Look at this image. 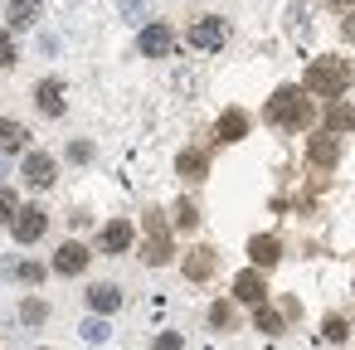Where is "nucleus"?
<instances>
[{"mask_svg":"<svg viewBox=\"0 0 355 350\" xmlns=\"http://www.w3.org/2000/svg\"><path fill=\"white\" fill-rule=\"evenodd\" d=\"M175 224H180V229H195V224H200V209H195L190 200H180V204H175Z\"/></svg>","mask_w":355,"mask_h":350,"instance_id":"nucleus-27","label":"nucleus"},{"mask_svg":"<svg viewBox=\"0 0 355 350\" xmlns=\"http://www.w3.org/2000/svg\"><path fill=\"white\" fill-rule=\"evenodd\" d=\"M88 306H93V316H112V311L122 306V287H117V282H98V287H88Z\"/></svg>","mask_w":355,"mask_h":350,"instance_id":"nucleus-12","label":"nucleus"},{"mask_svg":"<svg viewBox=\"0 0 355 350\" xmlns=\"http://www.w3.org/2000/svg\"><path fill=\"white\" fill-rule=\"evenodd\" d=\"M6 20H10V30H35L40 25V0H10Z\"/></svg>","mask_w":355,"mask_h":350,"instance_id":"nucleus-16","label":"nucleus"},{"mask_svg":"<svg viewBox=\"0 0 355 350\" xmlns=\"http://www.w3.org/2000/svg\"><path fill=\"white\" fill-rule=\"evenodd\" d=\"M340 15H345V20H340V40H345V44H355V6H350V10H340Z\"/></svg>","mask_w":355,"mask_h":350,"instance_id":"nucleus-32","label":"nucleus"},{"mask_svg":"<svg viewBox=\"0 0 355 350\" xmlns=\"http://www.w3.org/2000/svg\"><path fill=\"white\" fill-rule=\"evenodd\" d=\"M209 326H214V331H234V306H229V301H214V306H209Z\"/></svg>","mask_w":355,"mask_h":350,"instance_id":"nucleus-24","label":"nucleus"},{"mask_svg":"<svg viewBox=\"0 0 355 350\" xmlns=\"http://www.w3.org/2000/svg\"><path fill=\"white\" fill-rule=\"evenodd\" d=\"M326 6H331V10H350V6H355V0H326Z\"/></svg>","mask_w":355,"mask_h":350,"instance_id":"nucleus-34","label":"nucleus"},{"mask_svg":"<svg viewBox=\"0 0 355 350\" xmlns=\"http://www.w3.org/2000/svg\"><path fill=\"white\" fill-rule=\"evenodd\" d=\"M35 103H40L44 117H64V107H69V103H64V83H59V78H44V83L35 88Z\"/></svg>","mask_w":355,"mask_h":350,"instance_id":"nucleus-11","label":"nucleus"},{"mask_svg":"<svg viewBox=\"0 0 355 350\" xmlns=\"http://www.w3.org/2000/svg\"><path fill=\"white\" fill-rule=\"evenodd\" d=\"M326 132H331V137H340V132H355V107L336 98V103L326 107Z\"/></svg>","mask_w":355,"mask_h":350,"instance_id":"nucleus-18","label":"nucleus"},{"mask_svg":"<svg viewBox=\"0 0 355 350\" xmlns=\"http://www.w3.org/2000/svg\"><path fill=\"white\" fill-rule=\"evenodd\" d=\"M25 141H30V132L15 117H0V156H6V151H25Z\"/></svg>","mask_w":355,"mask_h":350,"instance_id":"nucleus-19","label":"nucleus"},{"mask_svg":"<svg viewBox=\"0 0 355 350\" xmlns=\"http://www.w3.org/2000/svg\"><path fill=\"white\" fill-rule=\"evenodd\" d=\"M44 316H49V306H44L40 297H25V301H20V321H30V326H40Z\"/></svg>","mask_w":355,"mask_h":350,"instance_id":"nucleus-23","label":"nucleus"},{"mask_svg":"<svg viewBox=\"0 0 355 350\" xmlns=\"http://www.w3.org/2000/svg\"><path fill=\"white\" fill-rule=\"evenodd\" d=\"M40 350H44V345H40Z\"/></svg>","mask_w":355,"mask_h":350,"instance_id":"nucleus-35","label":"nucleus"},{"mask_svg":"<svg viewBox=\"0 0 355 350\" xmlns=\"http://www.w3.org/2000/svg\"><path fill=\"white\" fill-rule=\"evenodd\" d=\"M263 117H268L272 127H282V132H306L311 117H316V107H311V98H306L302 88H277V93L268 98Z\"/></svg>","mask_w":355,"mask_h":350,"instance_id":"nucleus-1","label":"nucleus"},{"mask_svg":"<svg viewBox=\"0 0 355 350\" xmlns=\"http://www.w3.org/2000/svg\"><path fill=\"white\" fill-rule=\"evenodd\" d=\"M248 258H253V268H272V263L282 258V243H277L272 234H253V238H248Z\"/></svg>","mask_w":355,"mask_h":350,"instance_id":"nucleus-14","label":"nucleus"},{"mask_svg":"<svg viewBox=\"0 0 355 350\" xmlns=\"http://www.w3.org/2000/svg\"><path fill=\"white\" fill-rule=\"evenodd\" d=\"M175 170H180V180L200 185V180H205V170H209V156H205V151H195V146H185V151L175 156Z\"/></svg>","mask_w":355,"mask_h":350,"instance_id":"nucleus-13","label":"nucleus"},{"mask_svg":"<svg viewBox=\"0 0 355 350\" xmlns=\"http://www.w3.org/2000/svg\"><path fill=\"white\" fill-rule=\"evenodd\" d=\"M234 297L248 301V306L268 301V277H263V268H243V272L234 277Z\"/></svg>","mask_w":355,"mask_h":350,"instance_id":"nucleus-9","label":"nucleus"},{"mask_svg":"<svg viewBox=\"0 0 355 350\" xmlns=\"http://www.w3.org/2000/svg\"><path fill=\"white\" fill-rule=\"evenodd\" d=\"M141 229H146V243H141V258H146L151 268H166V263L175 258V243H171V224H166V214H161V209H146V219H141Z\"/></svg>","mask_w":355,"mask_h":350,"instance_id":"nucleus-3","label":"nucleus"},{"mask_svg":"<svg viewBox=\"0 0 355 350\" xmlns=\"http://www.w3.org/2000/svg\"><path fill=\"white\" fill-rule=\"evenodd\" d=\"M20 175H25V185H30V190H49V185L59 180V166H54V156L30 151V156H25V166H20Z\"/></svg>","mask_w":355,"mask_h":350,"instance_id":"nucleus-7","label":"nucleus"},{"mask_svg":"<svg viewBox=\"0 0 355 350\" xmlns=\"http://www.w3.org/2000/svg\"><path fill=\"white\" fill-rule=\"evenodd\" d=\"M15 59H20V54H15V40L0 30V69H15Z\"/></svg>","mask_w":355,"mask_h":350,"instance_id":"nucleus-28","label":"nucleus"},{"mask_svg":"<svg viewBox=\"0 0 355 350\" xmlns=\"http://www.w3.org/2000/svg\"><path fill=\"white\" fill-rule=\"evenodd\" d=\"M15 209H20V204H15V195H10V190H0V224H10V219H15Z\"/></svg>","mask_w":355,"mask_h":350,"instance_id":"nucleus-31","label":"nucleus"},{"mask_svg":"<svg viewBox=\"0 0 355 350\" xmlns=\"http://www.w3.org/2000/svg\"><path fill=\"white\" fill-rule=\"evenodd\" d=\"M185 40H190V49H200V54H214V49L229 44V25H224L219 15H205V20H190Z\"/></svg>","mask_w":355,"mask_h":350,"instance_id":"nucleus-4","label":"nucleus"},{"mask_svg":"<svg viewBox=\"0 0 355 350\" xmlns=\"http://www.w3.org/2000/svg\"><path fill=\"white\" fill-rule=\"evenodd\" d=\"M88 258H93V253H88L83 243H73V238H69V243L54 253V272H59V277H78V272L88 268Z\"/></svg>","mask_w":355,"mask_h":350,"instance_id":"nucleus-10","label":"nucleus"},{"mask_svg":"<svg viewBox=\"0 0 355 350\" xmlns=\"http://www.w3.org/2000/svg\"><path fill=\"white\" fill-rule=\"evenodd\" d=\"M306 161H311L316 170H331V166L340 161V137H331V132L306 137Z\"/></svg>","mask_w":355,"mask_h":350,"instance_id":"nucleus-8","label":"nucleus"},{"mask_svg":"<svg viewBox=\"0 0 355 350\" xmlns=\"http://www.w3.org/2000/svg\"><path fill=\"white\" fill-rule=\"evenodd\" d=\"M214 132H219V141H224V146H229V141H243V137H248V112L229 107V112L219 117V127H214Z\"/></svg>","mask_w":355,"mask_h":350,"instance_id":"nucleus-17","label":"nucleus"},{"mask_svg":"<svg viewBox=\"0 0 355 350\" xmlns=\"http://www.w3.org/2000/svg\"><path fill=\"white\" fill-rule=\"evenodd\" d=\"M44 229H49V214H44L40 204H25V209H15V219H10L15 243H40V238H44Z\"/></svg>","mask_w":355,"mask_h":350,"instance_id":"nucleus-5","label":"nucleus"},{"mask_svg":"<svg viewBox=\"0 0 355 350\" xmlns=\"http://www.w3.org/2000/svg\"><path fill=\"white\" fill-rule=\"evenodd\" d=\"M15 277H20V282H25V287H40V282H44V268H40V263H30V258H25V263H15Z\"/></svg>","mask_w":355,"mask_h":350,"instance_id":"nucleus-26","label":"nucleus"},{"mask_svg":"<svg viewBox=\"0 0 355 350\" xmlns=\"http://www.w3.org/2000/svg\"><path fill=\"white\" fill-rule=\"evenodd\" d=\"M156 350H185V335L180 331H161L156 335Z\"/></svg>","mask_w":355,"mask_h":350,"instance_id":"nucleus-30","label":"nucleus"},{"mask_svg":"<svg viewBox=\"0 0 355 350\" xmlns=\"http://www.w3.org/2000/svg\"><path fill=\"white\" fill-rule=\"evenodd\" d=\"M78 335H83V340H93V345H98V340H107V335H112V326H107V321H103V316H93V321H83V326H78Z\"/></svg>","mask_w":355,"mask_h":350,"instance_id":"nucleus-25","label":"nucleus"},{"mask_svg":"<svg viewBox=\"0 0 355 350\" xmlns=\"http://www.w3.org/2000/svg\"><path fill=\"white\" fill-rule=\"evenodd\" d=\"M137 49H141L146 59H166V54L175 49V35H171V25H161V20H146V25H141V35H137Z\"/></svg>","mask_w":355,"mask_h":350,"instance_id":"nucleus-6","label":"nucleus"},{"mask_svg":"<svg viewBox=\"0 0 355 350\" xmlns=\"http://www.w3.org/2000/svg\"><path fill=\"white\" fill-rule=\"evenodd\" d=\"M321 331H326V340H345V335H350V326H345L340 316H326V326H321Z\"/></svg>","mask_w":355,"mask_h":350,"instance_id":"nucleus-29","label":"nucleus"},{"mask_svg":"<svg viewBox=\"0 0 355 350\" xmlns=\"http://www.w3.org/2000/svg\"><path fill=\"white\" fill-rule=\"evenodd\" d=\"M69 161H93V146L88 141H69Z\"/></svg>","mask_w":355,"mask_h":350,"instance_id":"nucleus-33","label":"nucleus"},{"mask_svg":"<svg viewBox=\"0 0 355 350\" xmlns=\"http://www.w3.org/2000/svg\"><path fill=\"white\" fill-rule=\"evenodd\" d=\"M209 272H214V248H200V253L185 263V277H195V282H200V277H209Z\"/></svg>","mask_w":355,"mask_h":350,"instance_id":"nucleus-22","label":"nucleus"},{"mask_svg":"<svg viewBox=\"0 0 355 350\" xmlns=\"http://www.w3.org/2000/svg\"><path fill=\"white\" fill-rule=\"evenodd\" d=\"M117 15H122L127 25H146V15H151V0H117Z\"/></svg>","mask_w":355,"mask_h":350,"instance_id":"nucleus-21","label":"nucleus"},{"mask_svg":"<svg viewBox=\"0 0 355 350\" xmlns=\"http://www.w3.org/2000/svg\"><path fill=\"white\" fill-rule=\"evenodd\" d=\"M350 83H355V69L345 59H311L306 78H302V93L306 98H340Z\"/></svg>","mask_w":355,"mask_h":350,"instance_id":"nucleus-2","label":"nucleus"},{"mask_svg":"<svg viewBox=\"0 0 355 350\" xmlns=\"http://www.w3.org/2000/svg\"><path fill=\"white\" fill-rule=\"evenodd\" d=\"M253 326L268 331V335H277V331H282V311H272L268 301H258V306H253Z\"/></svg>","mask_w":355,"mask_h":350,"instance_id":"nucleus-20","label":"nucleus"},{"mask_svg":"<svg viewBox=\"0 0 355 350\" xmlns=\"http://www.w3.org/2000/svg\"><path fill=\"white\" fill-rule=\"evenodd\" d=\"M98 243H103L107 253H127V248H132V224H127V219H112V224H103Z\"/></svg>","mask_w":355,"mask_h":350,"instance_id":"nucleus-15","label":"nucleus"}]
</instances>
